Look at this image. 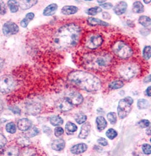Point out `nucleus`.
<instances>
[{
    "label": "nucleus",
    "instance_id": "f257e3e1",
    "mask_svg": "<svg viewBox=\"0 0 151 156\" xmlns=\"http://www.w3.org/2000/svg\"><path fill=\"white\" fill-rule=\"evenodd\" d=\"M82 34V28L78 23H63L52 34V47L57 50H69L78 45Z\"/></svg>",
    "mask_w": 151,
    "mask_h": 156
},
{
    "label": "nucleus",
    "instance_id": "f03ea898",
    "mask_svg": "<svg viewBox=\"0 0 151 156\" xmlns=\"http://www.w3.org/2000/svg\"><path fill=\"white\" fill-rule=\"evenodd\" d=\"M81 63L86 69L106 71L114 65V58L109 52L100 50L85 54L82 56Z\"/></svg>",
    "mask_w": 151,
    "mask_h": 156
},
{
    "label": "nucleus",
    "instance_id": "7ed1b4c3",
    "mask_svg": "<svg viewBox=\"0 0 151 156\" xmlns=\"http://www.w3.org/2000/svg\"><path fill=\"white\" fill-rule=\"evenodd\" d=\"M68 79L72 84L86 91H96L101 88L100 80L91 73L74 70L68 74Z\"/></svg>",
    "mask_w": 151,
    "mask_h": 156
},
{
    "label": "nucleus",
    "instance_id": "20e7f679",
    "mask_svg": "<svg viewBox=\"0 0 151 156\" xmlns=\"http://www.w3.org/2000/svg\"><path fill=\"white\" fill-rule=\"evenodd\" d=\"M111 49L114 55L121 59H128L134 55L132 45L124 39H116L111 45Z\"/></svg>",
    "mask_w": 151,
    "mask_h": 156
},
{
    "label": "nucleus",
    "instance_id": "39448f33",
    "mask_svg": "<svg viewBox=\"0 0 151 156\" xmlns=\"http://www.w3.org/2000/svg\"><path fill=\"white\" fill-rule=\"evenodd\" d=\"M140 68L137 63L134 62H127L121 63L118 68L120 77L125 80H130L137 76Z\"/></svg>",
    "mask_w": 151,
    "mask_h": 156
},
{
    "label": "nucleus",
    "instance_id": "423d86ee",
    "mask_svg": "<svg viewBox=\"0 0 151 156\" xmlns=\"http://www.w3.org/2000/svg\"><path fill=\"white\" fill-rule=\"evenodd\" d=\"M104 43V38L102 34L97 32H89L86 34L83 43L84 46L88 50H95L102 46Z\"/></svg>",
    "mask_w": 151,
    "mask_h": 156
},
{
    "label": "nucleus",
    "instance_id": "0eeeda50",
    "mask_svg": "<svg viewBox=\"0 0 151 156\" xmlns=\"http://www.w3.org/2000/svg\"><path fill=\"white\" fill-rule=\"evenodd\" d=\"M133 98L130 96L125 97V98L119 101L117 112H118V116L120 117V119H123L128 116L132 110V105L133 104Z\"/></svg>",
    "mask_w": 151,
    "mask_h": 156
},
{
    "label": "nucleus",
    "instance_id": "6e6552de",
    "mask_svg": "<svg viewBox=\"0 0 151 156\" xmlns=\"http://www.w3.org/2000/svg\"><path fill=\"white\" fill-rule=\"evenodd\" d=\"M16 81L14 78L9 75H4L0 78V91L3 94H8L14 89Z\"/></svg>",
    "mask_w": 151,
    "mask_h": 156
},
{
    "label": "nucleus",
    "instance_id": "1a4fd4ad",
    "mask_svg": "<svg viewBox=\"0 0 151 156\" xmlns=\"http://www.w3.org/2000/svg\"><path fill=\"white\" fill-rule=\"evenodd\" d=\"M2 31L5 36H11L18 34L19 31V27L18 24L13 22H7L4 23L2 27Z\"/></svg>",
    "mask_w": 151,
    "mask_h": 156
},
{
    "label": "nucleus",
    "instance_id": "9d476101",
    "mask_svg": "<svg viewBox=\"0 0 151 156\" xmlns=\"http://www.w3.org/2000/svg\"><path fill=\"white\" fill-rule=\"evenodd\" d=\"M68 101L71 103L72 105H79L84 101V98L77 91H73L70 93L68 96L65 97Z\"/></svg>",
    "mask_w": 151,
    "mask_h": 156
},
{
    "label": "nucleus",
    "instance_id": "9b49d317",
    "mask_svg": "<svg viewBox=\"0 0 151 156\" xmlns=\"http://www.w3.org/2000/svg\"><path fill=\"white\" fill-rule=\"evenodd\" d=\"M57 107L61 112H68L71 110L73 105L65 98L59 100L57 102Z\"/></svg>",
    "mask_w": 151,
    "mask_h": 156
},
{
    "label": "nucleus",
    "instance_id": "f8f14e48",
    "mask_svg": "<svg viewBox=\"0 0 151 156\" xmlns=\"http://www.w3.org/2000/svg\"><path fill=\"white\" fill-rule=\"evenodd\" d=\"M26 113L30 115H36L41 110L40 105L37 102H29L26 106Z\"/></svg>",
    "mask_w": 151,
    "mask_h": 156
},
{
    "label": "nucleus",
    "instance_id": "ddd939ff",
    "mask_svg": "<svg viewBox=\"0 0 151 156\" xmlns=\"http://www.w3.org/2000/svg\"><path fill=\"white\" fill-rule=\"evenodd\" d=\"M128 9V4L124 1L119 2L114 7V11L117 16H121L124 14Z\"/></svg>",
    "mask_w": 151,
    "mask_h": 156
},
{
    "label": "nucleus",
    "instance_id": "4468645a",
    "mask_svg": "<svg viewBox=\"0 0 151 156\" xmlns=\"http://www.w3.org/2000/svg\"><path fill=\"white\" fill-rule=\"evenodd\" d=\"M91 124H90V123H89V122L84 123L82 126L78 137L79 139H82V140H85V139H86L88 137V136L89 135L90 132H91Z\"/></svg>",
    "mask_w": 151,
    "mask_h": 156
},
{
    "label": "nucleus",
    "instance_id": "2eb2a0df",
    "mask_svg": "<svg viewBox=\"0 0 151 156\" xmlns=\"http://www.w3.org/2000/svg\"><path fill=\"white\" fill-rule=\"evenodd\" d=\"M87 148L88 146L86 144L80 143L77 144L76 145L72 146V148H70V152L74 155H79L84 153L87 150Z\"/></svg>",
    "mask_w": 151,
    "mask_h": 156
},
{
    "label": "nucleus",
    "instance_id": "dca6fc26",
    "mask_svg": "<svg viewBox=\"0 0 151 156\" xmlns=\"http://www.w3.org/2000/svg\"><path fill=\"white\" fill-rule=\"evenodd\" d=\"M32 126L31 121L28 119H22L18 121V128L19 130L26 132L31 128Z\"/></svg>",
    "mask_w": 151,
    "mask_h": 156
},
{
    "label": "nucleus",
    "instance_id": "f3484780",
    "mask_svg": "<svg viewBox=\"0 0 151 156\" xmlns=\"http://www.w3.org/2000/svg\"><path fill=\"white\" fill-rule=\"evenodd\" d=\"M87 23L89 24L90 26L96 27V26H102V27H108L109 24L107 23L106 22H104L101 20L97 19L96 18H93V17H90V18H87Z\"/></svg>",
    "mask_w": 151,
    "mask_h": 156
},
{
    "label": "nucleus",
    "instance_id": "a211bd4d",
    "mask_svg": "<svg viewBox=\"0 0 151 156\" xmlns=\"http://www.w3.org/2000/svg\"><path fill=\"white\" fill-rule=\"evenodd\" d=\"M65 146V141L62 139H58L52 141V148L53 150L56 151H61L64 149Z\"/></svg>",
    "mask_w": 151,
    "mask_h": 156
},
{
    "label": "nucleus",
    "instance_id": "6ab92c4d",
    "mask_svg": "<svg viewBox=\"0 0 151 156\" xmlns=\"http://www.w3.org/2000/svg\"><path fill=\"white\" fill-rule=\"evenodd\" d=\"M19 6L23 10H27L38 3L36 0H23L18 2Z\"/></svg>",
    "mask_w": 151,
    "mask_h": 156
},
{
    "label": "nucleus",
    "instance_id": "aec40b11",
    "mask_svg": "<svg viewBox=\"0 0 151 156\" xmlns=\"http://www.w3.org/2000/svg\"><path fill=\"white\" fill-rule=\"evenodd\" d=\"M78 11V8L75 6H72V5H67V6H64L61 9L62 14L65 15V16H70V15H74Z\"/></svg>",
    "mask_w": 151,
    "mask_h": 156
},
{
    "label": "nucleus",
    "instance_id": "412c9836",
    "mask_svg": "<svg viewBox=\"0 0 151 156\" xmlns=\"http://www.w3.org/2000/svg\"><path fill=\"white\" fill-rule=\"evenodd\" d=\"M19 153V151L18 147L10 146L2 153V156H18Z\"/></svg>",
    "mask_w": 151,
    "mask_h": 156
},
{
    "label": "nucleus",
    "instance_id": "4be33fe9",
    "mask_svg": "<svg viewBox=\"0 0 151 156\" xmlns=\"http://www.w3.org/2000/svg\"><path fill=\"white\" fill-rule=\"evenodd\" d=\"M58 9V6L57 4H51L48 5L47 7L43 11V15L45 16H51L55 13L56 11Z\"/></svg>",
    "mask_w": 151,
    "mask_h": 156
},
{
    "label": "nucleus",
    "instance_id": "5701e85b",
    "mask_svg": "<svg viewBox=\"0 0 151 156\" xmlns=\"http://www.w3.org/2000/svg\"><path fill=\"white\" fill-rule=\"evenodd\" d=\"M96 122L97 129L99 131H102L106 128V127L107 126V121L105 120V119H104L103 116H97L96 118Z\"/></svg>",
    "mask_w": 151,
    "mask_h": 156
},
{
    "label": "nucleus",
    "instance_id": "b1692460",
    "mask_svg": "<svg viewBox=\"0 0 151 156\" xmlns=\"http://www.w3.org/2000/svg\"><path fill=\"white\" fill-rule=\"evenodd\" d=\"M34 17H35V15L33 13H28L21 20L20 26L23 28H26L28 26L29 23L34 18Z\"/></svg>",
    "mask_w": 151,
    "mask_h": 156
},
{
    "label": "nucleus",
    "instance_id": "393cba45",
    "mask_svg": "<svg viewBox=\"0 0 151 156\" xmlns=\"http://www.w3.org/2000/svg\"><path fill=\"white\" fill-rule=\"evenodd\" d=\"M50 122L54 126H60L63 125V120L61 117L57 115H54L52 116L50 118Z\"/></svg>",
    "mask_w": 151,
    "mask_h": 156
},
{
    "label": "nucleus",
    "instance_id": "a878e982",
    "mask_svg": "<svg viewBox=\"0 0 151 156\" xmlns=\"http://www.w3.org/2000/svg\"><path fill=\"white\" fill-rule=\"evenodd\" d=\"M132 11L135 13H141L144 11V6L141 2H134L132 5Z\"/></svg>",
    "mask_w": 151,
    "mask_h": 156
},
{
    "label": "nucleus",
    "instance_id": "bb28decb",
    "mask_svg": "<svg viewBox=\"0 0 151 156\" xmlns=\"http://www.w3.org/2000/svg\"><path fill=\"white\" fill-rule=\"evenodd\" d=\"M8 6L9 7L10 11L11 13H16L19 10V3L18 1H15V0H10L8 2Z\"/></svg>",
    "mask_w": 151,
    "mask_h": 156
},
{
    "label": "nucleus",
    "instance_id": "cd10ccee",
    "mask_svg": "<svg viewBox=\"0 0 151 156\" xmlns=\"http://www.w3.org/2000/svg\"><path fill=\"white\" fill-rule=\"evenodd\" d=\"M36 151L32 147H26L22 151L21 156H36Z\"/></svg>",
    "mask_w": 151,
    "mask_h": 156
},
{
    "label": "nucleus",
    "instance_id": "c85d7f7f",
    "mask_svg": "<svg viewBox=\"0 0 151 156\" xmlns=\"http://www.w3.org/2000/svg\"><path fill=\"white\" fill-rule=\"evenodd\" d=\"M65 130H66L67 133L70 134H72L75 133L77 130V127L75 125V123H72V122H68V123L65 124Z\"/></svg>",
    "mask_w": 151,
    "mask_h": 156
},
{
    "label": "nucleus",
    "instance_id": "c756f323",
    "mask_svg": "<svg viewBox=\"0 0 151 156\" xmlns=\"http://www.w3.org/2000/svg\"><path fill=\"white\" fill-rule=\"evenodd\" d=\"M124 86V83L121 80H116L109 84V88L111 90L121 89Z\"/></svg>",
    "mask_w": 151,
    "mask_h": 156
},
{
    "label": "nucleus",
    "instance_id": "7c9ffc66",
    "mask_svg": "<svg viewBox=\"0 0 151 156\" xmlns=\"http://www.w3.org/2000/svg\"><path fill=\"white\" fill-rule=\"evenodd\" d=\"M150 18L149 17L146 16H141L139 18V23L142 26L145 27H149L150 25Z\"/></svg>",
    "mask_w": 151,
    "mask_h": 156
},
{
    "label": "nucleus",
    "instance_id": "2f4dec72",
    "mask_svg": "<svg viewBox=\"0 0 151 156\" xmlns=\"http://www.w3.org/2000/svg\"><path fill=\"white\" fill-rule=\"evenodd\" d=\"M17 142H18V144H19L22 146H28L29 144H31L30 140H29L28 137H26V136H20L18 139L17 140Z\"/></svg>",
    "mask_w": 151,
    "mask_h": 156
},
{
    "label": "nucleus",
    "instance_id": "473e14b6",
    "mask_svg": "<svg viewBox=\"0 0 151 156\" xmlns=\"http://www.w3.org/2000/svg\"><path fill=\"white\" fill-rule=\"evenodd\" d=\"M75 119L78 124H83L86 121L87 116L83 113H78L75 115Z\"/></svg>",
    "mask_w": 151,
    "mask_h": 156
},
{
    "label": "nucleus",
    "instance_id": "72a5a7b5",
    "mask_svg": "<svg viewBox=\"0 0 151 156\" xmlns=\"http://www.w3.org/2000/svg\"><path fill=\"white\" fill-rule=\"evenodd\" d=\"M39 133V130L38 128H36V127H33L26 131V133H25V136L28 138H31V137H33L38 135Z\"/></svg>",
    "mask_w": 151,
    "mask_h": 156
},
{
    "label": "nucleus",
    "instance_id": "f704fd0d",
    "mask_svg": "<svg viewBox=\"0 0 151 156\" xmlns=\"http://www.w3.org/2000/svg\"><path fill=\"white\" fill-rule=\"evenodd\" d=\"M142 55H143V58H144L145 60L148 61L150 59V56H151V48L150 45L145 46L143 50Z\"/></svg>",
    "mask_w": 151,
    "mask_h": 156
},
{
    "label": "nucleus",
    "instance_id": "c9c22d12",
    "mask_svg": "<svg viewBox=\"0 0 151 156\" xmlns=\"http://www.w3.org/2000/svg\"><path fill=\"white\" fill-rule=\"evenodd\" d=\"M102 9L100 6H96L93 7V8H91L87 9L86 11V13L89 15V16H96L97 13H100L102 12Z\"/></svg>",
    "mask_w": 151,
    "mask_h": 156
},
{
    "label": "nucleus",
    "instance_id": "e433bc0d",
    "mask_svg": "<svg viewBox=\"0 0 151 156\" xmlns=\"http://www.w3.org/2000/svg\"><path fill=\"white\" fill-rule=\"evenodd\" d=\"M137 107L139 109H145L149 107V102L146 99H139L137 101Z\"/></svg>",
    "mask_w": 151,
    "mask_h": 156
},
{
    "label": "nucleus",
    "instance_id": "4c0bfd02",
    "mask_svg": "<svg viewBox=\"0 0 151 156\" xmlns=\"http://www.w3.org/2000/svg\"><path fill=\"white\" fill-rule=\"evenodd\" d=\"M6 130L9 133H11V134L16 133V130H17L16 124L13 123V122H11V123H7L6 126Z\"/></svg>",
    "mask_w": 151,
    "mask_h": 156
},
{
    "label": "nucleus",
    "instance_id": "58836bf2",
    "mask_svg": "<svg viewBox=\"0 0 151 156\" xmlns=\"http://www.w3.org/2000/svg\"><path fill=\"white\" fill-rule=\"evenodd\" d=\"M106 135L107 137H108L109 140H114L117 135H118V133L114 130V129L112 128H109V130H107V131L106 132Z\"/></svg>",
    "mask_w": 151,
    "mask_h": 156
},
{
    "label": "nucleus",
    "instance_id": "ea45409f",
    "mask_svg": "<svg viewBox=\"0 0 151 156\" xmlns=\"http://www.w3.org/2000/svg\"><path fill=\"white\" fill-rule=\"evenodd\" d=\"M107 117L109 123H111V124H115L116 123L117 117L116 113H114V112H109V113L107 114Z\"/></svg>",
    "mask_w": 151,
    "mask_h": 156
},
{
    "label": "nucleus",
    "instance_id": "a19ab883",
    "mask_svg": "<svg viewBox=\"0 0 151 156\" xmlns=\"http://www.w3.org/2000/svg\"><path fill=\"white\" fill-rule=\"evenodd\" d=\"M150 121L148 120H146V119H143V120L138 122V126H139L141 128H148V127L150 126Z\"/></svg>",
    "mask_w": 151,
    "mask_h": 156
},
{
    "label": "nucleus",
    "instance_id": "79ce46f5",
    "mask_svg": "<svg viewBox=\"0 0 151 156\" xmlns=\"http://www.w3.org/2000/svg\"><path fill=\"white\" fill-rule=\"evenodd\" d=\"M142 151L143 153L146 155H150L151 153V146L150 144H144L142 145Z\"/></svg>",
    "mask_w": 151,
    "mask_h": 156
},
{
    "label": "nucleus",
    "instance_id": "37998d69",
    "mask_svg": "<svg viewBox=\"0 0 151 156\" xmlns=\"http://www.w3.org/2000/svg\"><path fill=\"white\" fill-rule=\"evenodd\" d=\"M64 133V130L61 126H57V128L54 129V135L57 137H59L61 136Z\"/></svg>",
    "mask_w": 151,
    "mask_h": 156
},
{
    "label": "nucleus",
    "instance_id": "c03bdc74",
    "mask_svg": "<svg viewBox=\"0 0 151 156\" xmlns=\"http://www.w3.org/2000/svg\"><path fill=\"white\" fill-rule=\"evenodd\" d=\"M6 6L4 2L0 1V15L4 16L6 13Z\"/></svg>",
    "mask_w": 151,
    "mask_h": 156
},
{
    "label": "nucleus",
    "instance_id": "a18cd8bd",
    "mask_svg": "<svg viewBox=\"0 0 151 156\" xmlns=\"http://www.w3.org/2000/svg\"><path fill=\"white\" fill-rule=\"evenodd\" d=\"M7 143V140L6 138L5 137V136L2 134L0 133V149L2 148H4L5 145Z\"/></svg>",
    "mask_w": 151,
    "mask_h": 156
},
{
    "label": "nucleus",
    "instance_id": "49530a36",
    "mask_svg": "<svg viewBox=\"0 0 151 156\" xmlns=\"http://www.w3.org/2000/svg\"><path fill=\"white\" fill-rule=\"evenodd\" d=\"M97 143L99 144L101 146H106L108 145V141H107L106 139H104L103 137H100L99 138L98 140H97Z\"/></svg>",
    "mask_w": 151,
    "mask_h": 156
},
{
    "label": "nucleus",
    "instance_id": "de8ad7c7",
    "mask_svg": "<svg viewBox=\"0 0 151 156\" xmlns=\"http://www.w3.org/2000/svg\"><path fill=\"white\" fill-rule=\"evenodd\" d=\"M102 8H103L104 9H107V10H109V9H111L113 8V4L111 3H109V2H105V3L102 4L100 5Z\"/></svg>",
    "mask_w": 151,
    "mask_h": 156
},
{
    "label": "nucleus",
    "instance_id": "09e8293b",
    "mask_svg": "<svg viewBox=\"0 0 151 156\" xmlns=\"http://www.w3.org/2000/svg\"><path fill=\"white\" fill-rule=\"evenodd\" d=\"M9 109L11 111H12L15 114H20V109L17 106H13V107H9Z\"/></svg>",
    "mask_w": 151,
    "mask_h": 156
},
{
    "label": "nucleus",
    "instance_id": "8fccbe9b",
    "mask_svg": "<svg viewBox=\"0 0 151 156\" xmlns=\"http://www.w3.org/2000/svg\"><path fill=\"white\" fill-rule=\"evenodd\" d=\"M43 131L44 133L46 134H48V135H50V134L52 133V130H51V129L47 126H43Z\"/></svg>",
    "mask_w": 151,
    "mask_h": 156
},
{
    "label": "nucleus",
    "instance_id": "3c124183",
    "mask_svg": "<svg viewBox=\"0 0 151 156\" xmlns=\"http://www.w3.org/2000/svg\"><path fill=\"white\" fill-rule=\"evenodd\" d=\"M102 17H103L104 19L108 20L111 18V15L109 13H107V12H104V13H102Z\"/></svg>",
    "mask_w": 151,
    "mask_h": 156
},
{
    "label": "nucleus",
    "instance_id": "603ef678",
    "mask_svg": "<svg viewBox=\"0 0 151 156\" xmlns=\"http://www.w3.org/2000/svg\"><path fill=\"white\" fill-rule=\"evenodd\" d=\"M146 94L148 96L150 97V87H148L146 91Z\"/></svg>",
    "mask_w": 151,
    "mask_h": 156
},
{
    "label": "nucleus",
    "instance_id": "864d4df0",
    "mask_svg": "<svg viewBox=\"0 0 151 156\" xmlns=\"http://www.w3.org/2000/svg\"><path fill=\"white\" fill-rule=\"evenodd\" d=\"M3 66H4V60L0 58V70H1L2 67H3Z\"/></svg>",
    "mask_w": 151,
    "mask_h": 156
},
{
    "label": "nucleus",
    "instance_id": "5fc2aeb1",
    "mask_svg": "<svg viewBox=\"0 0 151 156\" xmlns=\"http://www.w3.org/2000/svg\"><path fill=\"white\" fill-rule=\"evenodd\" d=\"M150 82V75H148V77H147L146 78V79L144 80V82L146 83V82Z\"/></svg>",
    "mask_w": 151,
    "mask_h": 156
},
{
    "label": "nucleus",
    "instance_id": "6e6d98bb",
    "mask_svg": "<svg viewBox=\"0 0 151 156\" xmlns=\"http://www.w3.org/2000/svg\"><path fill=\"white\" fill-rule=\"evenodd\" d=\"M97 3H99V4H104V3H105L106 2V1L105 0H102V1H97Z\"/></svg>",
    "mask_w": 151,
    "mask_h": 156
},
{
    "label": "nucleus",
    "instance_id": "4d7b16f0",
    "mask_svg": "<svg viewBox=\"0 0 151 156\" xmlns=\"http://www.w3.org/2000/svg\"><path fill=\"white\" fill-rule=\"evenodd\" d=\"M143 2H144V3H146V4H149V3H150V1H148V2L143 1Z\"/></svg>",
    "mask_w": 151,
    "mask_h": 156
}]
</instances>
